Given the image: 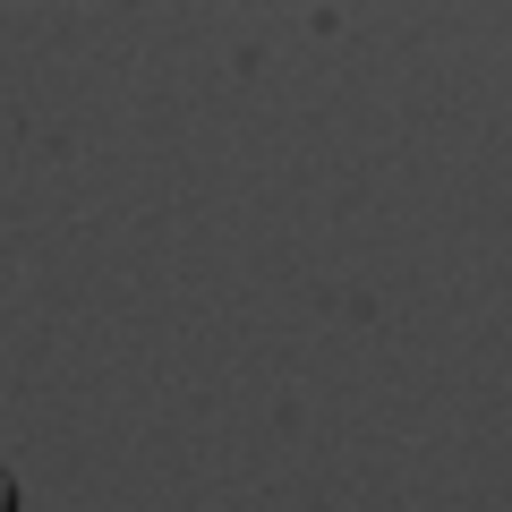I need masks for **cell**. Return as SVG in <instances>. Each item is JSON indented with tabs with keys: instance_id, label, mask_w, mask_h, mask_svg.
<instances>
[{
	"instance_id": "6da1fadb",
	"label": "cell",
	"mask_w": 512,
	"mask_h": 512,
	"mask_svg": "<svg viewBox=\"0 0 512 512\" xmlns=\"http://www.w3.org/2000/svg\"><path fill=\"white\" fill-rule=\"evenodd\" d=\"M26 495H18V470H9V461H0V512H18Z\"/></svg>"
}]
</instances>
